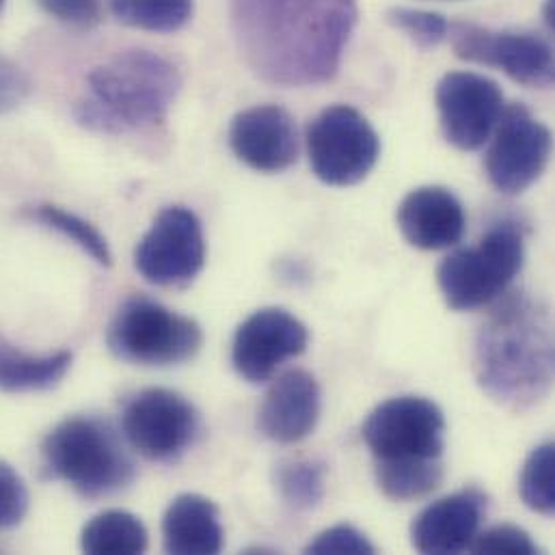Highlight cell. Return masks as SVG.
I'll return each instance as SVG.
<instances>
[{"label":"cell","instance_id":"1","mask_svg":"<svg viewBox=\"0 0 555 555\" xmlns=\"http://www.w3.org/2000/svg\"><path fill=\"white\" fill-rule=\"evenodd\" d=\"M357 15V0H232L234 37L245 63L278 87L331 80Z\"/></svg>","mask_w":555,"mask_h":555},{"label":"cell","instance_id":"2","mask_svg":"<svg viewBox=\"0 0 555 555\" xmlns=\"http://www.w3.org/2000/svg\"><path fill=\"white\" fill-rule=\"evenodd\" d=\"M554 320L550 307L526 294L500 296L474 341V376L500 406L528 411L554 387Z\"/></svg>","mask_w":555,"mask_h":555},{"label":"cell","instance_id":"3","mask_svg":"<svg viewBox=\"0 0 555 555\" xmlns=\"http://www.w3.org/2000/svg\"><path fill=\"white\" fill-rule=\"evenodd\" d=\"M180 91L182 74L167 56L124 50L89 72L74 119L102 134L141 132L167 119Z\"/></svg>","mask_w":555,"mask_h":555},{"label":"cell","instance_id":"4","mask_svg":"<svg viewBox=\"0 0 555 555\" xmlns=\"http://www.w3.org/2000/svg\"><path fill=\"white\" fill-rule=\"evenodd\" d=\"M43 469L87 500L111 498L137 478V465L117 430L100 417L76 415L56 424L41 446Z\"/></svg>","mask_w":555,"mask_h":555},{"label":"cell","instance_id":"5","mask_svg":"<svg viewBox=\"0 0 555 555\" xmlns=\"http://www.w3.org/2000/svg\"><path fill=\"white\" fill-rule=\"evenodd\" d=\"M526 264L524 234L515 223L493 225L478 245L452 251L437 269L446 305L474 311L504 296Z\"/></svg>","mask_w":555,"mask_h":555},{"label":"cell","instance_id":"6","mask_svg":"<svg viewBox=\"0 0 555 555\" xmlns=\"http://www.w3.org/2000/svg\"><path fill=\"white\" fill-rule=\"evenodd\" d=\"M204 344L202 326L147 296L126 298L106 328L108 350L134 365H178L191 361Z\"/></svg>","mask_w":555,"mask_h":555},{"label":"cell","instance_id":"7","mask_svg":"<svg viewBox=\"0 0 555 555\" xmlns=\"http://www.w3.org/2000/svg\"><path fill=\"white\" fill-rule=\"evenodd\" d=\"M448 422L424 396H396L370 411L361 426L374 463L443 461Z\"/></svg>","mask_w":555,"mask_h":555},{"label":"cell","instance_id":"8","mask_svg":"<svg viewBox=\"0 0 555 555\" xmlns=\"http://www.w3.org/2000/svg\"><path fill=\"white\" fill-rule=\"evenodd\" d=\"M307 156L313 176L328 186H354L376 167L380 139L352 106L324 108L307 128Z\"/></svg>","mask_w":555,"mask_h":555},{"label":"cell","instance_id":"9","mask_svg":"<svg viewBox=\"0 0 555 555\" xmlns=\"http://www.w3.org/2000/svg\"><path fill=\"white\" fill-rule=\"evenodd\" d=\"M121 430L130 448L152 463H176L199 439V411L182 393L165 387L141 389L121 411Z\"/></svg>","mask_w":555,"mask_h":555},{"label":"cell","instance_id":"10","mask_svg":"<svg viewBox=\"0 0 555 555\" xmlns=\"http://www.w3.org/2000/svg\"><path fill=\"white\" fill-rule=\"evenodd\" d=\"M134 269L158 287H186L206 267V238L197 215L184 206L158 212L134 247Z\"/></svg>","mask_w":555,"mask_h":555},{"label":"cell","instance_id":"11","mask_svg":"<svg viewBox=\"0 0 555 555\" xmlns=\"http://www.w3.org/2000/svg\"><path fill=\"white\" fill-rule=\"evenodd\" d=\"M459 59L502 69L511 80L547 89L555 80L554 50L547 39L530 30H491L469 22L450 24Z\"/></svg>","mask_w":555,"mask_h":555},{"label":"cell","instance_id":"12","mask_svg":"<svg viewBox=\"0 0 555 555\" xmlns=\"http://www.w3.org/2000/svg\"><path fill=\"white\" fill-rule=\"evenodd\" d=\"M485 158L489 182L504 195H519L541 180L552 158V132L526 104H506Z\"/></svg>","mask_w":555,"mask_h":555},{"label":"cell","instance_id":"13","mask_svg":"<svg viewBox=\"0 0 555 555\" xmlns=\"http://www.w3.org/2000/svg\"><path fill=\"white\" fill-rule=\"evenodd\" d=\"M439 124L450 145L461 152H476L489 143L502 113V87L476 72H450L435 91Z\"/></svg>","mask_w":555,"mask_h":555},{"label":"cell","instance_id":"14","mask_svg":"<svg viewBox=\"0 0 555 555\" xmlns=\"http://www.w3.org/2000/svg\"><path fill=\"white\" fill-rule=\"evenodd\" d=\"M309 344L307 326L287 309L264 307L247 315L232 341V365L241 378L260 385L279 365L302 354Z\"/></svg>","mask_w":555,"mask_h":555},{"label":"cell","instance_id":"15","mask_svg":"<svg viewBox=\"0 0 555 555\" xmlns=\"http://www.w3.org/2000/svg\"><path fill=\"white\" fill-rule=\"evenodd\" d=\"M230 147L236 158L254 171H285L298 158V130L294 117L278 104L245 108L232 119Z\"/></svg>","mask_w":555,"mask_h":555},{"label":"cell","instance_id":"16","mask_svg":"<svg viewBox=\"0 0 555 555\" xmlns=\"http://www.w3.org/2000/svg\"><path fill=\"white\" fill-rule=\"evenodd\" d=\"M487 506L489 498L478 487H467L428 504L411 524V547L424 555L469 552Z\"/></svg>","mask_w":555,"mask_h":555},{"label":"cell","instance_id":"17","mask_svg":"<svg viewBox=\"0 0 555 555\" xmlns=\"http://www.w3.org/2000/svg\"><path fill=\"white\" fill-rule=\"evenodd\" d=\"M402 238L420 251L456 247L467 228L461 199L446 186H417L404 195L396 210Z\"/></svg>","mask_w":555,"mask_h":555},{"label":"cell","instance_id":"18","mask_svg":"<svg viewBox=\"0 0 555 555\" xmlns=\"http://www.w3.org/2000/svg\"><path fill=\"white\" fill-rule=\"evenodd\" d=\"M322 396L313 374L287 370L273 380L258 411V430L281 446L307 439L320 420Z\"/></svg>","mask_w":555,"mask_h":555},{"label":"cell","instance_id":"19","mask_svg":"<svg viewBox=\"0 0 555 555\" xmlns=\"http://www.w3.org/2000/svg\"><path fill=\"white\" fill-rule=\"evenodd\" d=\"M163 545L173 555H215L225 545L221 513L212 500L178 495L163 517Z\"/></svg>","mask_w":555,"mask_h":555},{"label":"cell","instance_id":"20","mask_svg":"<svg viewBox=\"0 0 555 555\" xmlns=\"http://www.w3.org/2000/svg\"><path fill=\"white\" fill-rule=\"evenodd\" d=\"M72 361L69 350L28 354L0 337V389L9 393L48 391L65 378Z\"/></svg>","mask_w":555,"mask_h":555},{"label":"cell","instance_id":"21","mask_svg":"<svg viewBox=\"0 0 555 555\" xmlns=\"http://www.w3.org/2000/svg\"><path fill=\"white\" fill-rule=\"evenodd\" d=\"M150 545L145 524L128 511L95 515L80 534V550L91 555L143 554Z\"/></svg>","mask_w":555,"mask_h":555},{"label":"cell","instance_id":"22","mask_svg":"<svg viewBox=\"0 0 555 555\" xmlns=\"http://www.w3.org/2000/svg\"><path fill=\"white\" fill-rule=\"evenodd\" d=\"M275 489L287 508L309 513L326 495V467L315 459L283 461L275 467Z\"/></svg>","mask_w":555,"mask_h":555},{"label":"cell","instance_id":"23","mask_svg":"<svg viewBox=\"0 0 555 555\" xmlns=\"http://www.w3.org/2000/svg\"><path fill=\"white\" fill-rule=\"evenodd\" d=\"M380 493L393 502H415L430 495L443 482V461L374 463Z\"/></svg>","mask_w":555,"mask_h":555},{"label":"cell","instance_id":"24","mask_svg":"<svg viewBox=\"0 0 555 555\" xmlns=\"http://www.w3.org/2000/svg\"><path fill=\"white\" fill-rule=\"evenodd\" d=\"M30 221L41 223L48 230H54L63 238L72 241L80 251H85L93 262L108 269L113 264V254L106 238L82 217L67 212L54 204H37L24 212Z\"/></svg>","mask_w":555,"mask_h":555},{"label":"cell","instance_id":"25","mask_svg":"<svg viewBox=\"0 0 555 555\" xmlns=\"http://www.w3.org/2000/svg\"><path fill=\"white\" fill-rule=\"evenodd\" d=\"M193 0H111L113 15L132 28L173 33L193 17Z\"/></svg>","mask_w":555,"mask_h":555},{"label":"cell","instance_id":"26","mask_svg":"<svg viewBox=\"0 0 555 555\" xmlns=\"http://www.w3.org/2000/svg\"><path fill=\"white\" fill-rule=\"evenodd\" d=\"M519 491L524 504L543 517L555 513V446L545 441L537 446L521 469Z\"/></svg>","mask_w":555,"mask_h":555},{"label":"cell","instance_id":"27","mask_svg":"<svg viewBox=\"0 0 555 555\" xmlns=\"http://www.w3.org/2000/svg\"><path fill=\"white\" fill-rule=\"evenodd\" d=\"M387 22L406 33L420 48H435L450 35V22L435 11L391 7L387 11Z\"/></svg>","mask_w":555,"mask_h":555},{"label":"cell","instance_id":"28","mask_svg":"<svg viewBox=\"0 0 555 555\" xmlns=\"http://www.w3.org/2000/svg\"><path fill=\"white\" fill-rule=\"evenodd\" d=\"M469 552L478 555H537L541 554L539 545L532 541V537L511 524L493 526L489 530H480L469 545Z\"/></svg>","mask_w":555,"mask_h":555},{"label":"cell","instance_id":"29","mask_svg":"<svg viewBox=\"0 0 555 555\" xmlns=\"http://www.w3.org/2000/svg\"><path fill=\"white\" fill-rule=\"evenodd\" d=\"M305 554L313 555H372L376 547L372 541L350 524H337L320 532L307 547Z\"/></svg>","mask_w":555,"mask_h":555},{"label":"cell","instance_id":"30","mask_svg":"<svg viewBox=\"0 0 555 555\" xmlns=\"http://www.w3.org/2000/svg\"><path fill=\"white\" fill-rule=\"evenodd\" d=\"M30 495L22 476L0 461V530L15 528L28 515Z\"/></svg>","mask_w":555,"mask_h":555},{"label":"cell","instance_id":"31","mask_svg":"<svg viewBox=\"0 0 555 555\" xmlns=\"http://www.w3.org/2000/svg\"><path fill=\"white\" fill-rule=\"evenodd\" d=\"M37 4L48 15L80 28H91L102 20V0H37Z\"/></svg>","mask_w":555,"mask_h":555},{"label":"cell","instance_id":"32","mask_svg":"<svg viewBox=\"0 0 555 555\" xmlns=\"http://www.w3.org/2000/svg\"><path fill=\"white\" fill-rule=\"evenodd\" d=\"M30 91V80L24 69L0 54V115L15 111Z\"/></svg>","mask_w":555,"mask_h":555},{"label":"cell","instance_id":"33","mask_svg":"<svg viewBox=\"0 0 555 555\" xmlns=\"http://www.w3.org/2000/svg\"><path fill=\"white\" fill-rule=\"evenodd\" d=\"M552 9H554V0H547V13H545V22H547V26H550V28H554V13H552Z\"/></svg>","mask_w":555,"mask_h":555},{"label":"cell","instance_id":"34","mask_svg":"<svg viewBox=\"0 0 555 555\" xmlns=\"http://www.w3.org/2000/svg\"><path fill=\"white\" fill-rule=\"evenodd\" d=\"M2 4H4V0H0V11H2Z\"/></svg>","mask_w":555,"mask_h":555}]
</instances>
